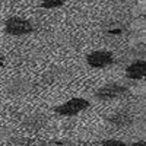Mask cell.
I'll use <instances>...</instances> for the list:
<instances>
[{"label": "cell", "mask_w": 146, "mask_h": 146, "mask_svg": "<svg viewBox=\"0 0 146 146\" xmlns=\"http://www.w3.org/2000/svg\"><path fill=\"white\" fill-rule=\"evenodd\" d=\"M89 101L80 98V96H75V98H70L69 101L63 102L62 105H57L54 107V111L60 115H64V117H73V115H78L82 111L89 108Z\"/></svg>", "instance_id": "obj_1"}, {"label": "cell", "mask_w": 146, "mask_h": 146, "mask_svg": "<svg viewBox=\"0 0 146 146\" xmlns=\"http://www.w3.org/2000/svg\"><path fill=\"white\" fill-rule=\"evenodd\" d=\"M5 31L12 36H23L34 32V25L28 19L19 16H12L5 22Z\"/></svg>", "instance_id": "obj_2"}, {"label": "cell", "mask_w": 146, "mask_h": 146, "mask_svg": "<svg viewBox=\"0 0 146 146\" xmlns=\"http://www.w3.org/2000/svg\"><path fill=\"white\" fill-rule=\"evenodd\" d=\"M129 88L120 83H107L104 86L98 88L95 91V98L101 101H111V100H118L123 96L129 95Z\"/></svg>", "instance_id": "obj_3"}, {"label": "cell", "mask_w": 146, "mask_h": 146, "mask_svg": "<svg viewBox=\"0 0 146 146\" xmlns=\"http://www.w3.org/2000/svg\"><path fill=\"white\" fill-rule=\"evenodd\" d=\"M32 91V83L25 79V78H12L10 80L6 82L5 86V92L9 96H13V98H21V96H25Z\"/></svg>", "instance_id": "obj_4"}, {"label": "cell", "mask_w": 146, "mask_h": 146, "mask_svg": "<svg viewBox=\"0 0 146 146\" xmlns=\"http://www.w3.org/2000/svg\"><path fill=\"white\" fill-rule=\"evenodd\" d=\"M86 63L94 69H104L114 63V56L107 50H95L86 56Z\"/></svg>", "instance_id": "obj_5"}, {"label": "cell", "mask_w": 146, "mask_h": 146, "mask_svg": "<svg viewBox=\"0 0 146 146\" xmlns=\"http://www.w3.org/2000/svg\"><path fill=\"white\" fill-rule=\"evenodd\" d=\"M48 123V117L45 114L41 113H32L29 115H27L22 121V127L27 129L29 131H40L41 129H44Z\"/></svg>", "instance_id": "obj_6"}, {"label": "cell", "mask_w": 146, "mask_h": 146, "mask_svg": "<svg viewBox=\"0 0 146 146\" xmlns=\"http://www.w3.org/2000/svg\"><path fill=\"white\" fill-rule=\"evenodd\" d=\"M126 76L131 80H139L146 76V62L143 58L135 60L131 64L126 67Z\"/></svg>", "instance_id": "obj_7"}, {"label": "cell", "mask_w": 146, "mask_h": 146, "mask_svg": "<svg viewBox=\"0 0 146 146\" xmlns=\"http://www.w3.org/2000/svg\"><path fill=\"white\" fill-rule=\"evenodd\" d=\"M107 120H108V123H111L115 127H127L131 123V117L127 113H124V111L114 113L111 115H108Z\"/></svg>", "instance_id": "obj_8"}, {"label": "cell", "mask_w": 146, "mask_h": 146, "mask_svg": "<svg viewBox=\"0 0 146 146\" xmlns=\"http://www.w3.org/2000/svg\"><path fill=\"white\" fill-rule=\"evenodd\" d=\"M67 3V0H42L41 2V7L42 9H57V7H62L63 5Z\"/></svg>", "instance_id": "obj_9"}, {"label": "cell", "mask_w": 146, "mask_h": 146, "mask_svg": "<svg viewBox=\"0 0 146 146\" xmlns=\"http://www.w3.org/2000/svg\"><path fill=\"white\" fill-rule=\"evenodd\" d=\"M102 146H126V143L123 140H118V139H105L101 142Z\"/></svg>", "instance_id": "obj_10"}, {"label": "cell", "mask_w": 146, "mask_h": 146, "mask_svg": "<svg viewBox=\"0 0 146 146\" xmlns=\"http://www.w3.org/2000/svg\"><path fill=\"white\" fill-rule=\"evenodd\" d=\"M130 146H146V142L145 140H137V142H133Z\"/></svg>", "instance_id": "obj_11"}, {"label": "cell", "mask_w": 146, "mask_h": 146, "mask_svg": "<svg viewBox=\"0 0 146 146\" xmlns=\"http://www.w3.org/2000/svg\"><path fill=\"white\" fill-rule=\"evenodd\" d=\"M56 143V142H54ZM62 143H56V145H51V142H48V143H42V145H40V146H60Z\"/></svg>", "instance_id": "obj_12"}, {"label": "cell", "mask_w": 146, "mask_h": 146, "mask_svg": "<svg viewBox=\"0 0 146 146\" xmlns=\"http://www.w3.org/2000/svg\"><path fill=\"white\" fill-rule=\"evenodd\" d=\"M3 63H5V57H3V54L0 53V67L3 66Z\"/></svg>", "instance_id": "obj_13"}]
</instances>
